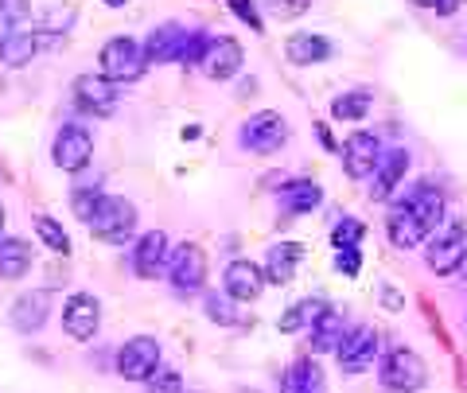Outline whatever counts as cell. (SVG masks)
Segmentation results:
<instances>
[{
  "instance_id": "obj_35",
  "label": "cell",
  "mask_w": 467,
  "mask_h": 393,
  "mask_svg": "<svg viewBox=\"0 0 467 393\" xmlns=\"http://www.w3.org/2000/svg\"><path fill=\"white\" fill-rule=\"evenodd\" d=\"M265 8L273 12V16H281V20H296V16H304V12L312 8V0H265Z\"/></svg>"
},
{
  "instance_id": "obj_40",
  "label": "cell",
  "mask_w": 467,
  "mask_h": 393,
  "mask_svg": "<svg viewBox=\"0 0 467 393\" xmlns=\"http://www.w3.org/2000/svg\"><path fill=\"white\" fill-rule=\"evenodd\" d=\"M382 300H386V308H389V312H398V308H401V304H405V300H401L398 293H393V288H389V284H382Z\"/></svg>"
},
{
  "instance_id": "obj_34",
  "label": "cell",
  "mask_w": 467,
  "mask_h": 393,
  "mask_svg": "<svg viewBox=\"0 0 467 393\" xmlns=\"http://www.w3.org/2000/svg\"><path fill=\"white\" fill-rule=\"evenodd\" d=\"M207 43H211V36H207V32H192V36H187V43H183V51H180V59H175V63H183V67H199V63H202V55H207Z\"/></svg>"
},
{
  "instance_id": "obj_6",
  "label": "cell",
  "mask_w": 467,
  "mask_h": 393,
  "mask_svg": "<svg viewBox=\"0 0 467 393\" xmlns=\"http://www.w3.org/2000/svg\"><path fill=\"white\" fill-rule=\"evenodd\" d=\"M425 261H429V269L436 276H451V273H456L467 261V226L463 222H448L441 234L429 242Z\"/></svg>"
},
{
  "instance_id": "obj_20",
  "label": "cell",
  "mask_w": 467,
  "mask_h": 393,
  "mask_svg": "<svg viewBox=\"0 0 467 393\" xmlns=\"http://www.w3.org/2000/svg\"><path fill=\"white\" fill-rule=\"evenodd\" d=\"M405 171H409V152H405V149H386L382 156H378L370 195H374V199H389V195L401 187Z\"/></svg>"
},
{
  "instance_id": "obj_12",
  "label": "cell",
  "mask_w": 467,
  "mask_h": 393,
  "mask_svg": "<svg viewBox=\"0 0 467 393\" xmlns=\"http://www.w3.org/2000/svg\"><path fill=\"white\" fill-rule=\"evenodd\" d=\"M47 315H51V293L47 288H32V293H20L16 300H12L8 324L20 335H36L43 324H47Z\"/></svg>"
},
{
  "instance_id": "obj_11",
  "label": "cell",
  "mask_w": 467,
  "mask_h": 393,
  "mask_svg": "<svg viewBox=\"0 0 467 393\" xmlns=\"http://www.w3.org/2000/svg\"><path fill=\"white\" fill-rule=\"evenodd\" d=\"M63 327L70 339H78V343H90L98 327H101V304L98 296L90 293H75L67 300V308H63Z\"/></svg>"
},
{
  "instance_id": "obj_16",
  "label": "cell",
  "mask_w": 467,
  "mask_h": 393,
  "mask_svg": "<svg viewBox=\"0 0 467 393\" xmlns=\"http://www.w3.org/2000/svg\"><path fill=\"white\" fill-rule=\"evenodd\" d=\"M398 207H405L420 226H425V234H432V230L441 226V218H444V195L436 191L432 183H413Z\"/></svg>"
},
{
  "instance_id": "obj_7",
  "label": "cell",
  "mask_w": 467,
  "mask_h": 393,
  "mask_svg": "<svg viewBox=\"0 0 467 393\" xmlns=\"http://www.w3.org/2000/svg\"><path fill=\"white\" fill-rule=\"evenodd\" d=\"M160 343L152 335H133V339H125L117 346V374L125 377V382H144L156 367H160Z\"/></svg>"
},
{
  "instance_id": "obj_22",
  "label": "cell",
  "mask_w": 467,
  "mask_h": 393,
  "mask_svg": "<svg viewBox=\"0 0 467 393\" xmlns=\"http://www.w3.org/2000/svg\"><path fill=\"white\" fill-rule=\"evenodd\" d=\"M285 59L292 67H312V63H327L331 59V43L316 32H296L285 39Z\"/></svg>"
},
{
  "instance_id": "obj_21",
  "label": "cell",
  "mask_w": 467,
  "mask_h": 393,
  "mask_svg": "<svg viewBox=\"0 0 467 393\" xmlns=\"http://www.w3.org/2000/svg\"><path fill=\"white\" fill-rule=\"evenodd\" d=\"M304 257V245L300 242H276L273 250L265 253V265H261V276H265L269 284H288L292 273H296Z\"/></svg>"
},
{
  "instance_id": "obj_33",
  "label": "cell",
  "mask_w": 467,
  "mask_h": 393,
  "mask_svg": "<svg viewBox=\"0 0 467 393\" xmlns=\"http://www.w3.org/2000/svg\"><path fill=\"white\" fill-rule=\"evenodd\" d=\"M362 234H367V226H362L358 218H343V222L331 230V245L335 250H358Z\"/></svg>"
},
{
  "instance_id": "obj_14",
  "label": "cell",
  "mask_w": 467,
  "mask_h": 393,
  "mask_svg": "<svg viewBox=\"0 0 467 393\" xmlns=\"http://www.w3.org/2000/svg\"><path fill=\"white\" fill-rule=\"evenodd\" d=\"M242 43L234 39V36H218V39H211L207 43V55H202V70H207V78H214V82H230L234 75L242 70Z\"/></svg>"
},
{
  "instance_id": "obj_25",
  "label": "cell",
  "mask_w": 467,
  "mask_h": 393,
  "mask_svg": "<svg viewBox=\"0 0 467 393\" xmlns=\"http://www.w3.org/2000/svg\"><path fill=\"white\" fill-rule=\"evenodd\" d=\"M386 230H389V242L398 245V250H413V245H420V242L429 238L425 226H420L405 207H393V211L386 214Z\"/></svg>"
},
{
  "instance_id": "obj_41",
  "label": "cell",
  "mask_w": 467,
  "mask_h": 393,
  "mask_svg": "<svg viewBox=\"0 0 467 393\" xmlns=\"http://www.w3.org/2000/svg\"><path fill=\"white\" fill-rule=\"evenodd\" d=\"M460 5H463V0H436V12H441V16H451Z\"/></svg>"
},
{
  "instance_id": "obj_10",
  "label": "cell",
  "mask_w": 467,
  "mask_h": 393,
  "mask_svg": "<svg viewBox=\"0 0 467 393\" xmlns=\"http://www.w3.org/2000/svg\"><path fill=\"white\" fill-rule=\"evenodd\" d=\"M378 351H382V335H378L374 327H355L339 346H335L343 374H362V370H370L374 362H378Z\"/></svg>"
},
{
  "instance_id": "obj_2",
  "label": "cell",
  "mask_w": 467,
  "mask_h": 393,
  "mask_svg": "<svg viewBox=\"0 0 467 393\" xmlns=\"http://www.w3.org/2000/svg\"><path fill=\"white\" fill-rule=\"evenodd\" d=\"M98 67H101V78H109L113 86H129V82H137L144 70H149V59H144V47L137 39L113 36L106 47H101Z\"/></svg>"
},
{
  "instance_id": "obj_30",
  "label": "cell",
  "mask_w": 467,
  "mask_h": 393,
  "mask_svg": "<svg viewBox=\"0 0 467 393\" xmlns=\"http://www.w3.org/2000/svg\"><path fill=\"white\" fill-rule=\"evenodd\" d=\"M36 234H39V242L47 245L51 253H63V257L70 253V234L63 230V222H55L51 214H39L36 218Z\"/></svg>"
},
{
  "instance_id": "obj_37",
  "label": "cell",
  "mask_w": 467,
  "mask_h": 393,
  "mask_svg": "<svg viewBox=\"0 0 467 393\" xmlns=\"http://www.w3.org/2000/svg\"><path fill=\"white\" fill-rule=\"evenodd\" d=\"M27 16H32V0H0V20L20 24Z\"/></svg>"
},
{
  "instance_id": "obj_29",
  "label": "cell",
  "mask_w": 467,
  "mask_h": 393,
  "mask_svg": "<svg viewBox=\"0 0 467 393\" xmlns=\"http://www.w3.org/2000/svg\"><path fill=\"white\" fill-rule=\"evenodd\" d=\"M370 90H350V94H339L331 101V118L339 121H362L370 113Z\"/></svg>"
},
{
  "instance_id": "obj_28",
  "label": "cell",
  "mask_w": 467,
  "mask_h": 393,
  "mask_svg": "<svg viewBox=\"0 0 467 393\" xmlns=\"http://www.w3.org/2000/svg\"><path fill=\"white\" fill-rule=\"evenodd\" d=\"M308 331H312V346H316V351H335V346L343 343V315L335 308H327Z\"/></svg>"
},
{
  "instance_id": "obj_24",
  "label": "cell",
  "mask_w": 467,
  "mask_h": 393,
  "mask_svg": "<svg viewBox=\"0 0 467 393\" xmlns=\"http://www.w3.org/2000/svg\"><path fill=\"white\" fill-rule=\"evenodd\" d=\"M32 269V242L0 238V281H20Z\"/></svg>"
},
{
  "instance_id": "obj_31",
  "label": "cell",
  "mask_w": 467,
  "mask_h": 393,
  "mask_svg": "<svg viewBox=\"0 0 467 393\" xmlns=\"http://www.w3.org/2000/svg\"><path fill=\"white\" fill-rule=\"evenodd\" d=\"M202 312H207V319H214V324H223V327L242 324V315H238V308H234V300L230 296H218V293H207V300H202Z\"/></svg>"
},
{
  "instance_id": "obj_23",
  "label": "cell",
  "mask_w": 467,
  "mask_h": 393,
  "mask_svg": "<svg viewBox=\"0 0 467 393\" xmlns=\"http://www.w3.org/2000/svg\"><path fill=\"white\" fill-rule=\"evenodd\" d=\"M319 202H324V187H319L316 180H288L281 183V207L288 214H308L316 211Z\"/></svg>"
},
{
  "instance_id": "obj_1",
  "label": "cell",
  "mask_w": 467,
  "mask_h": 393,
  "mask_svg": "<svg viewBox=\"0 0 467 393\" xmlns=\"http://www.w3.org/2000/svg\"><path fill=\"white\" fill-rule=\"evenodd\" d=\"M90 234L106 245H125L129 238L137 234V207L121 195H101L98 207L90 214Z\"/></svg>"
},
{
  "instance_id": "obj_38",
  "label": "cell",
  "mask_w": 467,
  "mask_h": 393,
  "mask_svg": "<svg viewBox=\"0 0 467 393\" xmlns=\"http://www.w3.org/2000/svg\"><path fill=\"white\" fill-rule=\"evenodd\" d=\"M230 8L238 12V16H242L245 24H250L254 32H265V24H261V16H257V5H254V0H230Z\"/></svg>"
},
{
  "instance_id": "obj_42",
  "label": "cell",
  "mask_w": 467,
  "mask_h": 393,
  "mask_svg": "<svg viewBox=\"0 0 467 393\" xmlns=\"http://www.w3.org/2000/svg\"><path fill=\"white\" fill-rule=\"evenodd\" d=\"M101 5H109V8H125L129 0H101Z\"/></svg>"
},
{
  "instance_id": "obj_26",
  "label": "cell",
  "mask_w": 467,
  "mask_h": 393,
  "mask_svg": "<svg viewBox=\"0 0 467 393\" xmlns=\"http://www.w3.org/2000/svg\"><path fill=\"white\" fill-rule=\"evenodd\" d=\"M281 393H324V370L312 358H296L281 377Z\"/></svg>"
},
{
  "instance_id": "obj_8",
  "label": "cell",
  "mask_w": 467,
  "mask_h": 393,
  "mask_svg": "<svg viewBox=\"0 0 467 393\" xmlns=\"http://www.w3.org/2000/svg\"><path fill=\"white\" fill-rule=\"evenodd\" d=\"M70 90H75V106L82 113H94V118H113L121 106V86H113L101 75H78Z\"/></svg>"
},
{
  "instance_id": "obj_43",
  "label": "cell",
  "mask_w": 467,
  "mask_h": 393,
  "mask_svg": "<svg viewBox=\"0 0 467 393\" xmlns=\"http://www.w3.org/2000/svg\"><path fill=\"white\" fill-rule=\"evenodd\" d=\"M417 5H420V8H436V0H417Z\"/></svg>"
},
{
  "instance_id": "obj_32",
  "label": "cell",
  "mask_w": 467,
  "mask_h": 393,
  "mask_svg": "<svg viewBox=\"0 0 467 393\" xmlns=\"http://www.w3.org/2000/svg\"><path fill=\"white\" fill-rule=\"evenodd\" d=\"M144 386H149V393H183V374L160 362V367L144 377Z\"/></svg>"
},
{
  "instance_id": "obj_17",
  "label": "cell",
  "mask_w": 467,
  "mask_h": 393,
  "mask_svg": "<svg viewBox=\"0 0 467 393\" xmlns=\"http://www.w3.org/2000/svg\"><path fill=\"white\" fill-rule=\"evenodd\" d=\"M378 156H382V144L374 133H355L343 144V168L350 180H370L378 168Z\"/></svg>"
},
{
  "instance_id": "obj_4",
  "label": "cell",
  "mask_w": 467,
  "mask_h": 393,
  "mask_svg": "<svg viewBox=\"0 0 467 393\" xmlns=\"http://www.w3.org/2000/svg\"><path fill=\"white\" fill-rule=\"evenodd\" d=\"M378 377H382L386 393H417L420 386H425L429 370H425V358H420L417 351H409V346H393V351L382 358Z\"/></svg>"
},
{
  "instance_id": "obj_19",
  "label": "cell",
  "mask_w": 467,
  "mask_h": 393,
  "mask_svg": "<svg viewBox=\"0 0 467 393\" xmlns=\"http://www.w3.org/2000/svg\"><path fill=\"white\" fill-rule=\"evenodd\" d=\"M164 265H168V234H164V230H149V234H140L137 250H133L137 276L152 281V276L164 273Z\"/></svg>"
},
{
  "instance_id": "obj_5",
  "label": "cell",
  "mask_w": 467,
  "mask_h": 393,
  "mask_svg": "<svg viewBox=\"0 0 467 393\" xmlns=\"http://www.w3.org/2000/svg\"><path fill=\"white\" fill-rule=\"evenodd\" d=\"M164 269H168L171 288L175 293H183V296H192V293H199V288L207 284V253H202V245H195V242H183L180 250L168 257Z\"/></svg>"
},
{
  "instance_id": "obj_39",
  "label": "cell",
  "mask_w": 467,
  "mask_h": 393,
  "mask_svg": "<svg viewBox=\"0 0 467 393\" xmlns=\"http://www.w3.org/2000/svg\"><path fill=\"white\" fill-rule=\"evenodd\" d=\"M335 269H339L343 276H358L362 253H358V250H339V257H335Z\"/></svg>"
},
{
  "instance_id": "obj_27",
  "label": "cell",
  "mask_w": 467,
  "mask_h": 393,
  "mask_svg": "<svg viewBox=\"0 0 467 393\" xmlns=\"http://www.w3.org/2000/svg\"><path fill=\"white\" fill-rule=\"evenodd\" d=\"M327 308H331V304H324V300H296V304H292V308L281 315V324H276V327H281L285 335L304 331V327H312Z\"/></svg>"
},
{
  "instance_id": "obj_44",
  "label": "cell",
  "mask_w": 467,
  "mask_h": 393,
  "mask_svg": "<svg viewBox=\"0 0 467 393\" xmlns=\"http://www.w3.org/2000/svg\"><path fill=\"white\" fill-rule=\"evenodd\" d=\"M0 234H5V207H0Z\"/></svg>"
},
{
  "instance_id": "obj_13",
  "label": "cell",
  "mask_w": 467,
  "mask_h": 393,
  "mask_svg": "<svg viewBox=\"0 0 467 393\" xmlns=\"http://www.w3.org/2000/svg\"><path fill=\"white\" fill-rule=\"evenodd\" d=\"M55 43H58V36H51V32H5L0 36V63L20 70L32 63L43 47H55Z\"/></svg>"
},
{
  "instance_id": "obj_15",
  "label": "cell",
  "mask_w": 467,
  "mask_h": 393,
  "mask_svg": "<svg viewBox=\"0 0 467 393\" xmlns=\"http://www.w3.org/2000/svg\"><path fill=\"white\" fill-rule=\"evenodd\" d=\"M187 36H192V32H187L180 20L156 24L149 32V39L140 43L144 59H149V63H175V59H180V51H183V43H187Z\"/></svg>"
},
{
  "instance_id": "obj_9",
  "label": "cell",
  "mask_w": 467,
  "mask_h": 393,
  "mask_svg": "<svg viewBox=\"0 0 467 393\" xmlns=\"http://www.w3.org/2000/svg\"><path fill=\"white\" fill-rule=\"evenodd\" d=\"M51 160H55V168H63V171H82L94 160V137L86 133L82 125H63L55 133Z\"/></svg>"
},
{
  "instance_id": "obj_18",
  "label": "cell",
  "mask_w": 467,
  "mask_h": 393,
  "mask_svg": "<svg viewBox=\"0 0 467 393\" xmlns=\"http://www.w3.org/2000/svg\"><path fill=\"white\" fill-rule=\"evenodd\" d=\"M223 284H226V296L238 300V304H250L261 296V288H265V276H261V265H254V261H230L226 273H223Z\"/></svg>"
},
{
  "instance_id": "obj_3",
  "label": "cell",
  "mask_w": 467,
  "mask_h": 393,
  "mask_svg": "<svg viewBox=\"0 0 467 393\" xmlns=\"http://www.w3.org/2000/svg\"><path fill=\"white\" fill-rule=\"evenodd\" d=\"M285 140H288V121L281 118V113H273V109L254 113V118L242 121V129H238V144L245 152H254V156L281 152Z\"/></svg>"
},
{
  "instance_id": "obj_36",
  "label": "cell",
  "mask_w": 467,
  "mask_h": 393,
  "mask_svg": "<svg viewBox=\"0 0 467 393\" xmlns=\"http://www.w3.org/2000/svg\"><path fill=\"white\" fill-rule=\"evenodd\" d=\"M98 199H101V195L94 191V187H82V191L70 195V211H75L82 222H90V214H94V207H98Z\"/></svg>"
}]
</instances>
